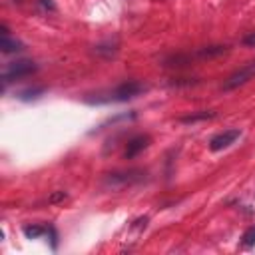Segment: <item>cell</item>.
I'll list each match as a JSON object with an SVG mask.
<instances>
[{
	"label": "cell",
	"instance_id": "obj_1",
	"mask_svg": "<svg viewBox=\"0 0 255 255\" xmlns=\"http://www.w3.org/2000/svg\"><path fill=\"white\" fill-rule=\"evenodd\" d=\"M145 88L139 84V82H126L118 88H114L112 92H108V98H102L98 100V104H106V102H126V100H131L135 96H139Z\"/></svg>",
	"mask_w": 255,
	"mask_h": 255
},
{
	"label": "cell",
	"instance_id": "obj_2",
	"mask_svg": "<svg viewBox=\"0 0 255 255\" xmlns=\"http://www.w3.org/2000/svg\"><path fill=\"white\" fill-rule=\"evenodd\" d=\"M38 66L32 62V60H18V62H12L4 68L2 72V80L4 82H12V80H18V78H24V76H30L32 72H36Z\"/></svg>",
	"mask_w": 255,
	"mask_h": 255
},
{
	"label": "cell",
	"instance_id": "obj_3",
	"mask_svg": "<svg viewBox=\"0 0 255 255\" xmlns=\"http://www.w3.org/2000/svg\"><path fill=\"white\" fill-rule=\"evenodd\" d=\"M251 78H255V62H249V64H245L243 68L235 70V72L227 78V82L223 84V90H225V92H227V90H235V88L247 84Z\"/></svg>",
	"mask_w": 255,
	"mask_h": 255
},
{
	"label": "cell",
	"instance_id": "obj_4",
	"mask_svg": "<svg viewBox=\"0 0 255 255\" xmlns=\"http://www.w3.org/2000/svg\"><path fill=\"white\" fill-rule=\"evenodd\" d=\"M239 135H241L239 129H225V131H221V133H217V135L211 137V141H209V149H211V151H221V149L229 147Z\"/></svg>",
	"mask_w": 255,
	"mask_h": 255
},
{
	"label": "cell",
	"instance_id": "obj_5",
	"mask_svg": "<svg viewBox=\"0 0 255 255\" xmlns=\"http://www.w3.org/2000/svg\"><path fill=\"white\" fill-rule=\"evenodd\" d=\"M149 135H135V137H131L129 141H128V145H126V151H124V155H126V159H131V157H135L139 151H143L147 145H149Z\"/></svg>",
	"mask_w": 255,
	"mask_h": 255
},
{
	"label": "cell",
	"instance_id": "obj_6",
	"mask_svg": "<svg viewBox=\"0 0 255 255\" xmlns=\"http://www.w3.org/2000/svg\"><path fill=\"white\" fill-rule=\"evenodd\" d=\"M137 173H141V171H129V173H110V175L106 177V187H112V189L124 187L126 183H131L133 179H137V177H133V175H137Z\"/></svg>",
	"mask_w": 255,
	"mask_h": 255
},
{
	"label": "cell",
	"instance_id": "obj_7",
	"mask_svg": "<svg viewBox=\"0 0 255 255\" xmlns=\"http://www.w3.org/2000/svg\"><path fill=\"white\" fill-rule=\"evenodd\" d=\"M0 48H2L4 54H12V52H20L24 46H22V42H18V40H14V38H10V36H2Z\"/></svg>",
	"mask_w": 255,
	"mask_h": 255
},
{
	"label": "cell",
	"instance_id": "obj_8",
	"mask_svg": "<svg viewBox=\"0 0 255 255\" xmlns=\"http://www.w3.org/2000/svg\"><path fill=\"white\" fill-rule=\"evenodd\" d=\"M225 52H227V46H207V48H201L197 52V56L199 58H217Z\"/></svg>",
	"mask_w": 255,
	"mask_h": 255
},
{
	"label": "cell",
	"instance_id": "obj_9",
	"mask_svg": "<svg viewBox=\"0 0 255 255\" xmlns=\"http://www.w3.org/2000/svg\"><path fill=\"white\" fill-rule=\"evenodd\" d=\"M213 116H215V112H199V114L183 116L181 122H183V124H193V122H199V120H209V118H213Z\"/></svg>",
	"mask_w": 255,
	"mask_h": 255
},
{
	"label": "cell",
	"instance_id": "obj_10",
	"mask_svg": "<svg viewBox=\"0 0 255 255\" xmlns=\"http://www.w3.org/2000/svg\"><path fill=\"white\" fill-rule=\"evenodd\" d=\"M44 231H46V229L40 227V225H26V227H24V235H26L28 239H36V237H40Z\"/></svg>",
	"mask_w": 255,
	"mask_h": 255
},
{
	"label": "cell",
	"instance_id": "obj_11",
	"mask_svg": "<svg viewBox=\"0 0 255 255\" xmlns=\"http://www.w3.org/2000/svg\"><path fill=\"white\" fill-rule=\"evenodd\" d=\"M243 245H245V247L255 245V225H253V227H249V229L243 233Z\"/></svg>",
	"mask_w": 255,
	"mask_h": 255
},
{
	"label": "cell",
	"instance_id": "obj_12",
	"mask_svg": "<svg viewBox=\"0 0 255 255\" xmlns=\"http://www.w3.org/2000/svg\"><path fill=\"white\" fill-rule=\"evenodd\" d=\"M66 197H68L66 191H54V193L48 197V201H50V203H60V201H64Z\"/></svg>",
	"mask_w": 255,
	"mask_h": 255
},
{
	"label": "cell",
	"instance_id": "obj_13",
	"mask_svg": "<svg viewBox=\"0 0 255 255\" xmlns=\"http://www.w3.org/2000/svg\"><path fill=\"white\" fill-rule=\"evenodd\" d=\"M243 44H245V46H255V32H251L249 36H245V38H243Z\"/></svg>",
	"mask_w": 255,
	"mask_h": 255
},
{
	"label": "cell",
	"instance_id": "obj_14",
	"mask_svg": "<svg viewBox=\"0 0 255 255\" xmlns=\"http://www.w3.org/2000/svg\"><path fill=\"white\" fill-rule=\"evenodd\" d=\"M40 4H42L46 10H54V2H52V0H40Z\"/></svg>",
	"mask_w": 255,
	"mask_h": 255
}]
</instances>
